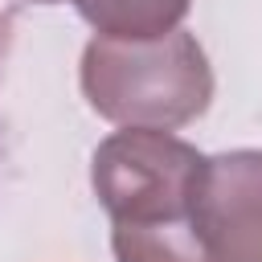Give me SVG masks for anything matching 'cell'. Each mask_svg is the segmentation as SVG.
<instances>
[{
    "mask_svg": "<svg viewBox=\"0 0 262 262\" xmlns=\"http://www.w3.org/2000/svg\"><path fill=\"white\" fill-rule=\"evenodd\" d=\"M90 111L115 127L176 131L213 102V66L184 29L151 41L94 37L78 70Z\"/></svg>",
    "mask_w": 262,
    "mask_h": 262,
    "instance_id": "1",
    "label": "cell"
},
{
    "mask_svg": "<svg viewBox=\"0 0 262 262\" xmlns=\"http://www.w3.org/2000/svg\"><path fill=\"white\" fill-rule=\"evenodd\" d=\"M205 160L172 131L123 127L94 147L90 188L111 225H164L192 221V201L205 176Z\"/></svg>",
    "mask_w": 262,
    "mask_h": 262,
    "instance_id": "2",
    "label": "cell"
},
{
    "mask_svg": "<svg viewBox=\"0 0 262 262\" xmlns=\"http://www.w3.org/2000/svg\"><path fill=\"white\" fill-rule=\"evenodd\" d=\"M201 262H262V151L237 147L205 160L192 201Z\"/></svg>",
    "mask_w": 262,
    "mask_h": 262,
    "instance_id": "3",
    "label": "cell"
},
{
    "mask_svg": "<svg viewBox=\"0 0 262 262\" xmlns=\"http://www.w3.org/2000/svg\"><path fill=\"white\" fill-rule=\"evenodd\" d=\"M78 16L106 41H151L180 29L192 0H70Z\"/></svg>",
    "mask_w": 262,
    "mask_h": 262,
    "instance_id": "4",
    "label": "cell"
},
{
    "mask_svg": "<svg viewBox=\"0 0 262 262\" xmlns=\"http://www.w3.org/2000/svg\"><path fill=\"white\" fill-rule=\"evenodd\" d=\"M115 262H201L192 221L164 225H111Z\"/></svg>",
    "mask_w": 262,
    "mask_h": 262,
    "instance_id": "5",
    "label": "cell"
},
{
    "mask_svg": "<svg viewBox=\"0 0 262 262\" xmlns=\"http://www.w3.org/2000/svg\"><path fill=\"white\" fill-rule=\"evenodd\" d=\"M33 4H61V0H33Z\"/></svg>",
    "mask_w": 262,
    "mask_h": 262,
    "instance_id": "6",
    "label": "cell"
}]
</instances>
